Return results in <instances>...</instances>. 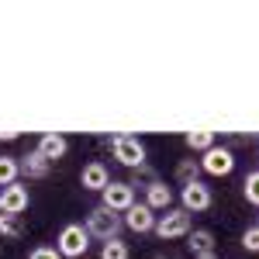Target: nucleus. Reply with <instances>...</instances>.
I'll return each mask as SVG.
<instances>
[{"label": "nucleus", "mask_w": 259, "mask_h": 259, "mask_svg": "<svg viewBox=\"0 0 259 259\" xmlns=\"http://www.w3.org/2000/svg\"><path fill=\"white\" fill-rule=\"evenodd\" d=\"M87 249H90V235H87V228L83 225H62L59 239H56V252L62 259H83L87 256Z\"/></svg>", "instance_id": "3"}, {"label": "nucleus", "mask_w": 259, "mask_h": 259, "mask_svg": "<svg viewBox=\"0 0 259 259\" xmlns=\"http://www.w3.org/2000/svg\"><path fill=\"white\" fill-rule=\"evenodd\" d=\"M156 180H159V173L145 162V166H139V169H132V180H124V183H128V187H142V190H145V187H149V183H156Z\"/></svg>", "instance_id": "21"}, {"label": "nucleus", "mask_w": 259, "mask_h": 259, "mask_svg": "<svg viewBox=\"0 0 259 259\" xmlns=\"http://www.w3.org/2000/svg\"><path fill=\"white\" fill-rule=\"evenodd\" d=\"M104 145L114 152V159L121 166H128V169H139L149 162V152H145V142L135 139V135H111V139H104Z\"/></svg>", "instance_id": "2"}, {"label": "nucleus", "mask_w": 259, "mask_h": 259, "mask_svg": "<svg viewBox=\"0 0 259 259\" xmlns=\"http://www.w3.org/2000/svg\"><path fill=\"white\" fill-rule=\"evenodd\" d=\"M187 249H190L194 256L214 252V232H211V228H190V235H187Z\"/></svg>", "instance_id": "14"}, {"label": "nucleus", "mask_w": 259, "mask_h": 259, "mask_svg": "<svg viewBox=\"0 0 259 259\" xmlns=\"http://www.w3.org/2000/svg\"><path fill=\"white\" fill-rule=\"evenodd\" d=\"M21 177V162L18 156H7V152H0V190L4 187H11V183H18Z\"/></svg>", "instance_id": "16"}, {"label": "nucleus", "mask_w": 259, "mask_h": 259, "mask_svg": "<svg viewBox=\"0 0 259 259\" xmlns=\"http://www.w3.org/2000/svg\"><path fill=\"white\" fill-rule=\"evenodd\" d=\"M83 228H87V235H90V239L111 242V239H121L124 221H121V214H114V211H107L104 204H97V207H90V211H87Z\"/></svg>", "instance_id": "1"}, {"label": "nucleus", "mask_w": 259, "mask_h": 259, "mask_svg": "<svg viewBox=\"0 0 259 259\" xmlns=\"http://www.w3.org/2000/svg\"><path fill=\"white\" fill-rule=\"evenodd\" d=\"M28 259H62V256L56 252V245H35V249L28 252Z\"/></svg>", "instance_id": "23"}, {"label": "nucleus", "mask_w": 259, "mask_h": 259, "mask_svg": "<svg viewBox=\"0 0 259 259\" xmlns=\"http://www.w3.org/2000/svg\"><path fill=\"white\" fill-rule=\"evenodd\" d=\"M162 242H173V239H187L190 235V214L183 207H169L166 214L156 218V228H152Z\"/></svg>", "instance_id": "4"}, {"label": "nucleus", "mask_w": 259, "mask_h": 259, "mask_svg": "<svg viewBox=\"0 0 259 259\" xmlns=\"http://www.w3.org/2000/svg\"><path fill=\"white\" fill-rule=\"evenodd\" d=\"M100 204L114 214H124L132 204H135V187H128L124 180H111L104 190H100Z\"/></svg>", "instance_id": "6"}, {"label": "nucleus", "mask_w": 259, "mask_h": 259, "mask_svg": "<svg viewBox=\"0 0 259 259\" xmlns=\"http://www.w3.org/2000/svg\"><path fill=\"white\" fill-rule=\"evenodd\" d=\"M242 249H245V252H259V228L256 225H249V228L242 232Z\"/></svg>", "instance_id": "22"}, {"label": "nucleus", "mask_w": 259, "mask_h": 259, "mask_svg": "<svg viewBox=\"0 0 259 259\" xmlns=\"http://www.w3.org/2000/svg\"><path fill=\"white\" fill-rule=\"evenodd\" d=\"M169 204H173V190L166 187V180H156V183L145 187V207H152V211H169Z\"/></svg>", "instance_id": "13"}, {"label": "nucleus", "mask_w": 259, "mask_h": 259, "mask_svg": "<svg viewBox=\"0 0 259 259\" xmlns=\"http://www.w3.org/2000/svg\"><path fill=\"white\" fill-rule=\"evenodd\" d=\"M256 159H259V149H256Z\"/></svg>", "instance_id": "26"}, {"label": "nucleus", "mask_w": 259, "mask_h": 259, "mask_svg": "<svg viewBox=\"0 0 259 259\" xmlns=\"http://www.w3.org/2000/svg\"><path fill=\"white\" fill-rule=\"evenodd\" d=\"M18 162H21V177H28V180H45L49 173H52V162L45 159L38 149H31V152L18 156Z\"/></svg>", "instance_id": "10"}, {"label": "nucleus", "mask_w": 259, "mask_h": 259, "mask_svg": "<svg viewBox=\"0 0 259 259\" xmlns=\"http://www.w3.org/2000/svg\"><path fill=\"white\" fill-rule=\"evenodd\" d=\"M242 197L249 200L252 207H259V169H249L242 180Z\"/></svg>", "instance_id": "20"}, {"label": "nucleus", "mask_w": 259, "mask_h": 259, "mask_svg": "<svg viewBox=\"0 0 259 259\" xmlns=\"http://www.w3.org/2000/svg\"><path fill=\"white\" fill-rule=\"evenodd\" d=\"M28 204H31V194H28V187L21 180L0 190V214H24Z\"/></svg>", "instance_id": "8"}, {"label": "nucleus", "mask_w": 259, "mask_h": 259, "mask_svg": "<svg viewBox=\"0 0 259 259\" xmlns=\"http://www.w3.org/2000/svg\"><path fill=\"white\" fill-rule=\"evenodd\" d=\"M197 162H200V173H207V177H228L235 169V152L228 145H211L207 152H200Z\"/></svg>", "instance_id": "5"}, {"label": "nucleus", "mask_w": 259, "mask_h": 259, "mask_svg": "<svg viewBox=\"0 0 259 259\" xmlns=\"http://www.w3.org/2000/svg\"><path fill=\"white\" fill-rule=\"evenodd\" d=\"M256 228H259V218H256Z\"/></svg>", "instance_id": "27"}, {"label": "nucleus", "mask_w": 259, "mask_h": 259, "mask_svg": "<svg viewBox=\"0 0 259 259\" xmlns=\"http://www.w3.org/2000/svg\"><path fill=\"white\" fill-rule=\"evenodd\" d=\"M35 149H38L49 162H59L62 156L69 152V139H62V135H56V132H49V135H41V139H38Z\"/></svg>", "instance_id": "12"}, {"label": "nucleus", "mask_w": 259, "mask_h": 259, "mask_svg": "<svg viewBox=\"0 0 259 259\" xmlns=\"http://www.w3.org/2000/svg\"><path fill=\"white\" fill-rule=\"evenodd\" d=\"M107 183H111V173H107V166H104L100 159L87 162V166L80 169V187H83V190H97V194H100Z\"/></svg>", "instance_id": "11"}, {"label": "nucleus", "mask_w": 259, "mask_h": 259, "mask_svg": "<svg viewBox=\"0 0 259 259\" xmlns=\"http://www.w3.org/2000/svg\"><path fill=\"white\" fill-rule=\"evenodd\" d=\"M183 145H187L190 152H207L211 145H218V132H207V128L187 132V135H183Z\"/></svg>", "instance_id": "15"}, {"label": "nucleus", "mask_w": 259, "mask_h": 259, "mask_svg": "<svg viewBox=\"0 0 259 259\" xmlns=\"http://www.w3.org/2000/svg\"><path fill=\"white\" fill-rule=\"evenodd\" d=\"M24 235V221H21V214H0V239L14 242Z\"/></svg>", "instance_id": "17"}, {"label": "nucleus", "mask_w": 259, "mask_h": 259, "mask_svg": "<svg viewBox=\"0 0 259 259\" xmlns=\"http://www.w3.org/2000/svg\"><path fill=\"white\" fill-rule=\"evenodd\" d=\"M194 259H218V252H204V256H194Z\"/></svg>", "instance_id": "24"}, {"label": "nucleus", "mask_w": 259, "mask_h": 259, "mask_svg": "<svg viewBox=\"0 0 259 259\" xmlns=\"http://www.w3.org/2000/svg\"><path fill=\"white\" fill-rule=\"evenodd\" d=\"M100 259H132V252H128V242H121V239L100 242Z\"/></svg>", "instance_id": "19"}, {"label": "nucleus", "mask_w": 259, "mask_h": 259, "mask_svg": "<svg viewBox=\"0 0 259 259\" xmlns=\"http://www.w3.org/2000/svg\"><path fill=\"white\" fill-rule=\"evenodd\" d=\"M152 259H173V256H152Z\"/></svg>", "instance_id": "25"}, {"label": "nucleus", "mask_w": 259, "mask_h": 259, "mask_svg": "<svg viewBox=\"0 0 259 259\" xmlns=\"http://www.w3.org/2000/svg\"><path fill=\"white\" fill-rule=\"evenodd\" d=\"M211 204H214V194H211V187L204 183V180H194V183H187L183 190H180V207L190 214H200V211H211Z\"/></svg>", "instance_id": "7"}, {"label": "nucleus", "mask_w": 259, "mask_h": 259, "mask_svg": "<svg viewBox=\"0 0 259 259\" xmlns=\"http://www.w3.org/2000/svg\"><path fill=\"white\" fill-rule=\"evenodd\" d=\"M156 211L152 207H145V204H132L124 214H121V221H124V228L128 232H135V235H145V232H152L156 228Z\"/></svg>", "instance_id": "9"}, {"label": "nucleus", "mask_w": 259, "mask_h": 259, "mask_svg": "<svg viewBox=\"0 0 259 259\" xmlns=\"http://www.w3.org/2000/svg\"><path fill=\"white\" fill-rule=\"evenodd\" d=\"M173 177H177L180 187L194 183V180H200V162H197V159H180V162H177V169H173Z\"/></svg>", "instance_id": "18"}]
</instances>
